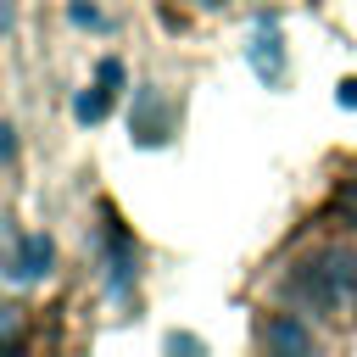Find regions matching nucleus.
I'll use <instances>...</instances> for the list:
<instances>
[{
    "instance_id": "5",
    "label": "nucleus",
    "mask_w": 357,
    "mask_h": 357,
    "mask_svg": "<svg viewBox=\"0 0 357 357\" xmlns=\"http://www.w3.org/2000/svg\"><path fill=\"white\" fill-rule=\"evenodd\" d=\"M268 346H273V351H312V335H307L296 318H273V324H268Z\"/></svg>"
},
{
    "instance_id": "4",
    "label": "nucleus",
    "mask_w": 357,
    "mask_h": 357,
    "mask_svg": "<svg viewBox=\"0 0 357 357\" xmlns=\"http://www.w3.org/2000/svg\"><path fill=\"white\" fill-rule=\"evenodd\" d=\"M128 279H134V251H128L123 229H106V284L123 296V290H128Z\"/></svg>"
},
{
    "instance_id": "8",
    "label": "nucleus",
    "mask_w": 357,
    "mask_h": 357,
    "mask_svg": "<svg viewBox=\"0 0 357 357\" xmlns=\"http://www.w3.org/2000/svg\"><path fill=\"white\" fill-rule=\"evenodd\" d=\"M167 351H201V340H190V335H167Z\"/></svg>"
},
{
    "instance_id": "10",
    "label": "nucleus",
    "mask_w": 357,
    "mask_h": 357,
    "mask_svg": "<svg viewBox=\"0 0 357 357\" xmlns=\"http://www.w3.org/2000/svg\"><path fill=\"white\" fill-rule=\"evenodd\" d=\"M340 206H346V212H351V218H357V178H351V184H346V190H340Z\"/></svg>"
},
{
    "instance_id": "6",
    "label": "nucleus",
    "mask_w": 357,
    "mask_h": 357,
    "mask_svg": "<svg viewBox=\"0 0 357 357\" xmlns=\"http://www.w3.org/2000/svg\"><path fill=\"white\" fill-rule=\"evenodd\" d=\"M106 106H112V89H100V84H95V89H84V95L73 100L78 123H100V117H106Z\"/></svg>"
},
{
    "instance_id": "3",
    "label": "nucleus",
    "mask_w": 357,
    "mask_h": 357,
    "mask_svg": "<svg viewBox=\"0 0 357 357\" xmlns=\"http://www.w3.org/2000/svg\"><path fill=\"white\" fill-rule=\"evenodd\" d=\"M245 61L257 67L262 84H279L284 78V45H279V22L273 17H257V28L245 39Z\"/></svg>"
},
{
    "instance_id": "2",
    "label": "nucleus",
    "mask_w": 357,
    "mask_h": 357,
    "mask_svg": "<svg viewBox=\"0 0 357 357\" xmlns=\"http://www.w3.org/2000/svg\"><path fill=\"white\" fill-rule=\"evenodd\" d=\"M50 262H56V245H50L45 234H17V240H11V251L0 257L6 279H17V284L45 279V273H50Z\"/></svg>"
},
{
    "instance_id": "9",
    "label": "nucleus",
    "mask_w": 357,
    "mask_h": 357,
    "mask_svg": "<svg viewBox=\"0 0 357 357\" xmlns=\"http://www.w3.org/2000/svg\"><path fill=\"white\" fill-rule=\"evenodd\" d=\"M6 335H17V312H11V307H0V340H6Z\"/></svg>"
},
{
    "instance_id": "11",
    "label": "nucleus",
    "mask_w": 357,
    "mask_h": 357,
    "mask_svg": "<svg viewBox=\"0 0 357 357\" xmlns=\"http://www.w3.org/2000/svg\"><path fill=\"white\" fill-rule=\"evenodd\" d=\"M340 106H357V78H346V84H340Z\"/></svg>"
},
{
    "instance_id": "12",
    "label": "nucleus",
    "mask_w": 357,
    "mask_h": 357,
    "mask_svg": "<svg viewBox=\"0 0 357 357\" xmlns=\"http://www.w3.org/2000/svg\"><path fill=\"white\" fill-rule=\"evenodd\" d=\"M6 156H11V128L0 123V162H6Z\"/></svg>"
},
{
    "instance_id": "1",
    "label": "nucleus",
    "mask_w": 357,
    "mask_h": 357,
    "mask_svg": "<svg viewBox=\"0 0 357 357\" xmlns=\"http://www.w3.org/2000/svg\"><path fill=\"white\" fill-rule=\"evenodd\" d=\"M296 284H301L312 301H324V307L357 301V251H324L318 262H307V268L296 273Z\"/></svg>"
},
{
    "instance_id": "7",
    "label": "nucleus",
    "mask_w": 357,
    "mask_h": 357,
    "mask_svg": "<svg viewBox=\"0 0 357 357\" xmlns=\"http://www.w3.org/2000/svg\"><path fill=\"white\" fill-rule=\"evenodd\" d=\"M95 78H100V89H112V95H117V84H123V61H117V56H106Z\"/></svg>"
}]
</instances>
